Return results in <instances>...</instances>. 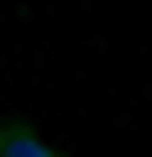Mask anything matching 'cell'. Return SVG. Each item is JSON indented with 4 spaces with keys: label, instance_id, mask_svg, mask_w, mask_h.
Returning a JSON list of instances; mask_svg holds the SVG:
<instances>
[{
    "label": "cell",
    "instance_id": "obj_1",
    "mask_svg": "<svg viewBox=\"0 0 152 157\" xmlns=\"http://www.w3.org/2000/svg\"><path fill=\"white\" fill-rule=\"evenodd\" d=\"M0 157H73V152L53 147L26 115H0Z\"/></svg>",
    "mask_w": 152,
    "mask_h": 157
}]
</instances>
